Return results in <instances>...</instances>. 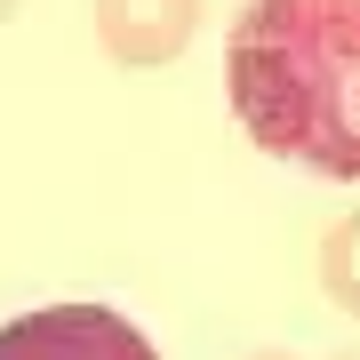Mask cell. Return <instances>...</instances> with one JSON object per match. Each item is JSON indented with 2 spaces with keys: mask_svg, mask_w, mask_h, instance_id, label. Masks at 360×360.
Segmentation results:
<instances>
[{
  "mask_svg": "<svg viewBox=\"0 0 360 360\" xmlns=\"http://www.w3.org/2000/svg\"><path fill=\"white\" fill-rule=\"evenodd\" d=\"M224 89L272 160L360 184V0H240Z\"/></svg>",
  "mask_w": 360,
  "mask_h": 360,
  "instance_id": "1",
  "label": "cell"
},
{
  "mask_svg": "<svg viewBox=\"0 0 360 360\" xmlns=\"http://www.w3.org/2000/svg\"><path fill=\"white\" fill-rule=\"evenodd\" d=\"M0 360H160V352L112 304H40L0 328Z\"/></svg>",
  "mask_w": 360,
  "mask_h": 360,
  "instance_id": "2",
  "label": "cell"
},
{
  "mask_svg": "<svg viewBox=\"0 0 360 360\" xmlns=\"http://www.w3.org/2000/svg\"><path fill=\"white\" fill-rule=\"evenodd\" d=\"M193 32H200V0H96V40L112 65L153 72L193 49Z\"/></svg>",
  "mask_w": 360,
  "mask_h": 360,
  "instance_id": "3",
  "label": "cell"
},
{
  "mask_svg": "<svg viewBox=\"0 0 360 360\" xmlns=\"http://www.w3.org/2000/svg\"><path fill=\"white\" fill-rule=\"evenodd\" d=\"M321 288H328L336 312H352V321H360V208L321 232Z\"/></svg>",
  "mask_w": 360,
  "mask_h": 360,
  "instance_id": "4",
  "label": "cell"
}]
</instances>
